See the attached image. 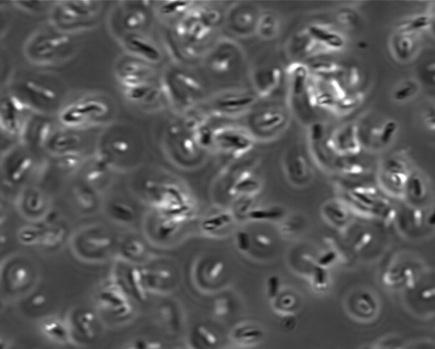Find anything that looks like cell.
Masks as SVG:
<instances>
[{
    "label": "cell",
    "mask_w": 435,
    "mask_h": 349,
    "mask_svg": "<svg viewBox=\"0 0 435 349\" xmlns=\"http://www.w3.org/2000/svg\"><path fill=\"white\" fill-rule=\"evenodd\" d=\"M169 132L172 135H178L181 133V129L177 125H172L170 127Z\"/></svg>",
    "instance_id": "cell-54"
},
{
    "label": "cell",
    "mask_w": 435,
    "mask_h": 349,
    "mask_svg": "<svg viewBox=\"0 0 435 349\" xmlns=\"http://www.w3.org/2000/svg\"><path fill=\"white\" fill-rule=\"evenodd\" d=\"M282 71L277 66H268L257 72L255 75V86L261 95H268L280 86Z\"/></svg>",
    "instance_id": "cell-2"
},
{
    "label": "cell",
    "mask_w": 435,
    "mask_h": 349,
    "mask_svg": "<svg viewBox=\"0 0 435 349\" xmlns=\"http://www.w3.org/2000/svg\"><path fill=\"white\" fill-rule=\"evenodd\" d=\"M408 192L411 197L416 199L422 198L426 195V186L422 179L419 176H413L409 177L406 182Z\"/></svg>",
    "instance_id": "cell-14"
},
{
    "label": "cell",
    "mask_w": 435,
    "mask_h": 349,
    "mask_svg": "<svg viewBox=\"0 0 435 349\" xmlns=\"http://www.w3.org/2000/svg\"><path fill=\"white\" fill-rule=\"evenodd\" d=\"M282 215L281 210H255L250 212L249 217L254 220H271L281 218Z\"/></svg>",
    "instance_id": "cell-21"
},
{
    "label": "cell",
    "mask_w": 435,
    "mask_h": 349,
    "mask_svg": "<svg viewBox=\"0 0 435 349\" xmlns=\"http://www.w3.org/2000/svg\"><path fill=\"white\" fill-rule=\"evenodd\" d=\"M10 104H11V107H13V109L16 111H22L23 109V107H24L22 102L18 98H17V97H12L11 101H10Z\"/></svg>",
    "instance_id": "cell-51"
},
{
    "label": "cell",
    "mask_w": 435,
    "mask_h": 349,
    "mask_svg": "<svg viewBox=\"0 0 435 349\" xmlns=\"http://www.w3.org/2000/svg\"><path fill=\"white\" fill-rule=\"evenodd\" d=\"M326 211L330 216V218L337 223H342L347 218V213L345 212L344 209H342V207L338 204L337 205L336 204H330L326 207Z\"/></svg>",
    "instance_id": "cell-27"
},
{
    "label": "cell",
    "mask_w": 435,
    "mask_h": 349,
    "mask_svg": "<svg viewBox=\"0 0 435 349\" xmlns=\"http://www.w3.org/2000/svg\"><path fill=\"white\" fill-rule=\"evenodd\" d=\"M69 43V38L66 36L51 37L37 45V51L40 55H50L55 49L64 46Z\"/></svg>",
    "instance_id": "cell-12"
},
{
    "label": "cell",
    "mask_w": 435,
    "mask_h": 349,
    "mask_svg": "<svg viewBox=\"0 0 435 349\" xmlns=\"http://www.w3.org/2000/svg\"><path fill=\"white\" fill-rule=\"evenodd\" d=\"M282 299L283 300H282V305H283L282 308L284 309H288L294 305V298L293 297L287 296V297H283Z\"/></svg>",
    "instance_id": "cell-52"
},
{
    "label": "cell",
    "mask_w": 435,
    "mask_h": 349,
    "mask_svg": "<svg viewBox=\"0 0 435 349\" xmlns=\"http://www.w3.org/2000/svg\"><path fill=\"white\" fill-rule=\"evenodd\" d=\"M283 114L277 111H266L260 113L255 119V123L258 129L265 131H270L277 129L284 123Z\"/></svg>",
    "instance_id": "cell-9"
},
{
    "label": "cell",
    "mask_w": 435,
    "mask_h": 349,
    "mask_svg": "<svg viewBox=\"0 0 435 349\" xmlns=\"http://www.w3.org/2000/svg\"><path fill=\"white\" fill-rule=\"evenodd\" d=\"M296 318L293 316V315H288V316L285 317L283 320H282V324H283V327L286 328V329H288V330H291V329H293L294 326H295L296 324Z\"/></svg>",
    "instance_id": "cell-49"
},
{
    "label": "cell",
    "mask_w": 435,
    "mask_h": 349,
    "mask_svg": "<svg viewBox=\"0 0 435 349\" xmlns=\"http://www.w3.org/2000/svg\"><path fill=\"white\" fill-rule=\"evenodd\" d=\"M255 245H257V247L259 248H268L272 245V240L270 237L267 236L266 234H257L254 237Z\"/></svg>",
    "instance_id": "cell-42"
},
{
    "label": "cell",
    "mask_w": 435,
    "mask_h": 349,
    "mask_svg": "<svg viewBox=\"0 0 435 349\" xmlns=\"http://www.w3.org/2000/svg\"><path fill=\"white\" fill-rule=\"evenodd\" d=\"M198 141L203 146H209L214 140V135L208 128H202L198 132Z\"/></svg>",
    "instance_id": "cell-37"
},
{
    "label": "cell",
    "mask_w": 435,
    "mask_h": 349,
    "mask_svg": "<svg viewBox=\"0 0 435 349\" xmlns=\"http://www.w3.org/2000/svg\"><path fill=\"white\" fill-rule=\"evenodd\" d=\"M51 132V125L49 123H43L39 127V131H38V135H37V140H38V144L39 146H42L43 144L46 143L48 140L49 135Z\"/></svg>",
    "instance_id": "cell-34"
},
{
    "label": "cell",
    "mask_w": 435,
    "mask_h": 349,
    "mask_svg": "<svg viewBox=\"0 0 435 349\" xmlns=\"http://www.w3.org/2000/svg\"><path fill=\"white\" fill-rule=\"evenodd\" d=\"M144 21H145V15L143 14L142 12H137L127 17L125 20V25L127 26V28H135L139 27Z\"/></svg>",
    "instance_id": "cell-35"
},
{
    "label": "cell",
    "mask_w": 435,
    "mask_h": 349,
    "mask_svg": "<svg viewBox=\"0 0 435 349\" xmlns=\"http://www.w3.org/2000/svg\"><path fill=\"white\" fill-rule=\"evenodd\" d=\"M429 18L425 17H418V18L413 20L412 22H409L408 24H405L403 26V29H401L400 32L402 33H410L412 31L420 30L421 28H426L427 25H429Z\"/></svg>",
    "instance_id": "cell-24"
},
{
    "label": "cell",
    "mask_w": 435,
    "mask_h": 349,
    "mask_svg": "<svg viewBox=\"0 0 435 349\" xmlns=\"http://www.w3.org/2000/svg\"><path fill=\"white\" fill-rule=\"evenodd\" d=\"M113 150H115L118 154H125L129 150V146L127 142L123 140H117L113 142L112 144Z\"/></svg>",
    "instance_id": "cell-47"
},
{
    "label": "cell",
    "mask_w": 435,
    "mask_h": 349,
    "mask_svg": "<svg viewBox=\"0 0 435 349\" xmlns=\"http://www.w3.org/2000/svg\"><path fill=\"white\" fill-rule=\"evenodd\" d=\"M236 56L237 55L235 50L229 46L222 47L214 53L211 64L217 71H227L232 66Z\"/></svg>",
    "instance_id": "cell-8"
},
{
    "label": "cell",
    "mask_w": 435,
    "mask_h": 349,
    "mask_svg": "<svg viewBox=\"0 0 435 349\" xmlns=\"http://www.w3.org/2000/svg\"><path fill=\"white\" fill-rule=\"evenodd\" d=\"M149 91H150V89L145 87V86H138V87L129 90V96L131 99L140 100L142 98H145L147 94L149 93Z\"/></svg>",
    "instance_id": "cell-38"
},
{
    "label": "cell",
    "mask_w": 435,
    "mask_h": 349,
    "mask_svg": "<svg viewBox=\"0 0 435 349\" xmlns=\"http://www.w3.org/2000/svg\"><path fill=\"white\" fill-rule=\"evenodd\" d=\"M186 6H187V4L182 3V2H173V3L167 4L164 7H162V12L172 13L175 11H182V10H185Z\"/></svg>",
    "instance_id": "cell-43"
},
{
    "label": "cell",
    "mask_w": 435,
    "mask_h": 349,
    "mask_svg": "<svg viewBox=\"0 0 435 349\" xmlns=\"http://www.w3.org/2000/svg\"><path fill=\"white\" fill-rule=\"evenodd\" d=\"M328 284V276L324 267L316 266L313 270L312 285L317 291H322Z\"/></svg>",
    "instance_id": "cell-18"
},
{
    "label": "cell",
    "mask_w": 435,
    "mask_h": 349,
    "mask_svg": "<svg viewBox=\"0 0 435 349\" xmlns=\"http://www.w3.org/2000/svg\"><path fill=\"white\" fill-rule=\"evenodd\" d=\"M413 42L408 36L402 35L395 43V50L399 57H407L413 49Z\"/></svg>",
    "instance_id": "cell-19"
},
{
    "label": "cell",
    "mask_w": 435,
    "mask_h": 349,
    "mask_svg": "<svg viewBox=\"0 0 435 349\" xmlns=\"http://www.w3.org/2000/svg\"><path fill=\"white\" fill-rule=\"evenodd\" d=\"M252 15L250 14V13H246V12H244V13H239L236 17H235V24L238 26L239 28H245V27H249L251 24H252Z\"/></svg>",
    "instance_id": "cell-39"
},
{
    "label": "cell",
    "mask_w": 435,
    "mask_h": 349,
    "mask_svg": "<svg viewBox=\"0 0 435 349\" xmlns=\"http://www.w3.org/2000/svg\"><path fill=\"white\" fill-rule=\"evenodd\" d=\"M262 329L252 325H242L233 330L232 339L241 345H250L263 338Z\"/></svg>",
    "instance_id": "cell-6"
},
{
    "label": "cell",
    "mask_w": 435,
    "mask_h": 349,
    "mask_svg": "<svg viewBox=\"0 0 435 349\" xmlns=\"http://www.w3.org/2000/svg\"><path fill=\"white\" fill-rule=\"evenodd\" d=\"M235 245L241 251H247L251 247L249 234L245 231H239L235 235Z\"/></svg>",
    "instance_id": "cell-29"
},
{
    "label": "cell",
    "mask_w": 435,
    "mask_h": 349,
    "mask_svg": "<svg viewBox=\"0 0 435 349\" xmlns=\"http://www.w3.org/2000/svg\"><path fill=\"white\" fill-rule=\"evenodd\" d=\"M372 235L369 233H364V234H361L358 239H356V243H355L356 250H361L363 248L367 247V245H369L371 241H372Z\"/></svg>",
    "instance_id": "cell-40"
},
{
    "label": "cell",
    "mask_w": 435,
    "mask_h": 349,
    "mask_svg": "<svg viewBox=\"0 0 435 349\" xmlns=\"http://www.w3.org/2000/svg\"><path fill=\"white\" fill-rule=\"evenodd\" d=\"M253 102L254 98L252 96H228L219 100L218 105L224 110L234 111L252 105Z\"/></svg>",
    "instance_id": "cell-10"
},
{
    "label": "cell",
    "mask_w": 435,
    "mask_h": 349,
    "mask_svg": "<svg viewBox=\"0 0 435 349\" xmlns=\"http://www.w3.org/2000/svg\"><path fill=\"white\" fill-rule=\"evenodd\" d=\"M181 149L185 154L187 155H192L194 154L195 144L193 141L190 138H185L181 143Z\"/></svg>",
    "instance_id": "cell-46"
},
{
    "label": "cell",
    "mask_w": 435,
    "mask_h": 349,
    "mask_svg": "<svg viewBox=\"0 0 435 349\" xmlns=\"http://www.w3.org/2000/svg\"><path fill=\"white\" fill-rule=\"evenodd\" d=\"M340 22H342L344 25H354L357 22L358 17L354 11H350V10H342L340 11L339 14L337 16Z\"/></svg>",
    "instance_id": "cell-32"
},
{
    "label": "cell",
    "mask_w": 435,
    "mask_h": 349,
    "mask_svg": "<svg viewBox=\"0 0 435 349\" xmlns=\"http://www.w3.org/2000/svg\"><path fill=\"white\" fill-rule=\"evenodd\" d=\"M231 217L229 214H221L209 218L203 223V228L208 231H214L230 223Z\"/></svg>",
    "instance_id": "cell-17"
},
{
    "label": "cell",
    "mask_w": 435,
    "mask_h": 349,
    "mask_svg": "<svg viewBox=\"0 0 435 349\" xmlns=\"http://www.w3.org/2000/svg\"><path fill=\"white\" fill-rule=\"evenodd\" d=\"M223 269H224V264L222 263L221 261H216L208 270L207 274L208 278L210 280H215L219 277Z\"/></svg>",
    "instance_id": "cell-41"
},
{
    "label": "cell",
    "mask_w": 435,
    "mask_h": 349,
    "mask_svg": "<svg viewBox=\"0 0 435 349\" xmlns=\"http://www.w3.org/2000/svg\"><path fill=\"white\" fill-rule=\"evenodd\" d=\"M278 26L277 17L271 13H266L260 17L257 23V30L262 37L272 38L277 34Z\"/></svg>",
    "instance_id": "cell-11"
},
{
    "label": "cell",
    "mask_w": 435,
    "mask_h": 349,
    "mask_svg": "<svg viewBox=\"0 0 435 349\" xmlns=\"http://www.w3.org/2000/svg\"><path fill=\"white\" fill-rule=\"evenodd\" d=\"M33 164V160L29 157L22 158V160H20L14 168V170L11 172V178L13 181H19L20 179L22 178V176H24L26 171H28L30 169Z\"/></svg>",
    "instance_id": "cell-22"
},
{
    "label": "cell",
    "mask_w": 435,
    "mask_h": 349,
    "mask_svg": "<svg viewBox=\"0 0 435 349\" xmlns=\"http://www.w3.org/2000/svg\"><path fill=\"white\" fill-rule=\"evenodd\" d=\"M101 175H102V171H92V172L89 175V178H90V180H96V178H99V177L101 176Z\"/></svg>",
    "instance_id": "cell-55"
},
{
    "label": "cell",
    "mask_w": 435,
    "mask_h": 349,
    "mask_svg": "<svg viewBox=\"0 0 435 349\" xmlns=\"http://www.w3.org/2000/svg\"><path fill=\"white\" fill-rule=\"evenodd\" d=\"M416 90V85H414L413 83H406L404 84L399 90H397L394 94V98L399 101H404L413 96Z\"/></svg>",
    "instance_id": "cell-26"
},
{
    "label": "cell",
    "mask_w": 435,
    "mask_h": 349,
    "mask_svg": "<svg viewBox=\"0 0 435 349\" xmlns=\"http://www.w3.org/2000/svg\"><path fill=\"white\" fill-rule=\"evenodd\" d=\"M396 123L394 121H389L383 126L380 134V142L383 145H387L393 139L394 133L397 130Z\"/></svg>",
    "instance_id": "cell-25"
},
{
    "label": "cell",
    "mask_w": 435,
    "mask_h": 349,
    "mask_svg": "<svg viewBox=\"0 0 435 349\" xmlns=\"http://www.w3.org/2000/svg\"><path fill=\"white\" fill-rule=\"evenodd\" d=\"M356 308L359 318L365 320L374 319L379 312V302L375 295L371 292H363L359 293L355 301Z\"/></svg>",
    "instance_id": "cell-3"
},
{
    "label": "cell",
    "mask_w": 435,
    "mask_h": 349,
    "mask_svg": "<svg viewBox=\"0 0 435 349\" xmlns=\"http://www.w3.org/2000/svg\"><path fill=\"white\" fill-rule=\"evenodd\" d=\"M214 139L221 148L234 154L245 153L252 145L249 138L246 137V135L230 130L219 132L216 135H214Z\"/></svg>",
    "instance_id": "cell-1"
},
{
    "label": "cell",
    "mask_w": 435,
    "mask_h": 349,
    "mask_svg": "<svg viewBox=\"0 0 435 349\" xmlns=\"http://www.w3.org/2000/svg\"><path fill=\"white\" fill-rule=\"evenodd\" d=\"M26 88L32 92L33 95L39 96L46 101H53L56 97V94L51 89L47 88L43 86H39V84L33 82V81H28L26 82Z\"/></svg>",
    "instance_id": "cell-16"
},
{
    "label": "cell",
    "mask_w": 435,
    "mask_h": 349,
    "mask_svg": "<svg viewBox=\"0 0 435 349\" xmlns=\"http://www.w3.org/2000/svg\"><path fill=\"white\" fill-rule=\"evenodd\" d=\"M142 66L135 62H129L123 66V72L127 75H136L141 72Z\"/></svg>",
    "instance_id": "cell-44"
},
{
    "label": "cell",
    "mask_w": 435,
    "mask_h": 349,
    "mask_svg": "<svg viewBox=\"0 0 435 349\" xmlns=\"http://www.w3.org/2000/svg\"><path fill=\"white\" fill-rule=\"evenodd\" d=\"M176 79L179 82H181L186 88L191 91H197L200 90V85L197 82V80L193 78L190 77L188 75H184V74H177L176 75Z\"/></svg>",
    "instance_id": "cell-30"
},
{
    "label": "cell",
    "mask_w": 435,
    "mask_h": 349,
    "mask_svg": "<svg viewBox=\"0 0 435 349\" xmlns=\"http://www.w3.org/2000/svg\"><path fill=\"white\" fill-rule=\"evenodd\" d=\"M286 166L289 176L295 180H304L309 176V166L306 157L298 149L289 153Z\"/></svg>",
    "instance_id": "cell-4"
},
{
    "label": "cell",
    "mask_w": 435,
    "mask_h": 349,
    "mask_svg": "<svg viewBox=\"0 0 435 349\" xmlns=\"http://www.w3.org/2000/svg\"><path fill=\"white\" fill-rule=\"evenodd\" d=\"M77 110L85 115L87 113H96L98 115H103L107 112V107L101 102H90L83 105H77Z\"/></svg>",
    "instance_id": "cell-23"
},
{
    "label": "cell",
    "mask_w": 435,
    "mask_h": 349,
    "mask_svg": "<svg viewBox=\"0 0 435 349\" xmlns=\"http://www.w3.org/2000/svg\"><path fill=\"white\" fill-rule=\"evenodd\" d=\"M83 117L84 115L79 110H77V108H75L66 111L62 116V119L66 124H77L82 121Z\"/></svg>",
    "instance_id": "cell-31"
},
{
    "label": "cell",
    "mask_w": 435,
    "mask_h": 349,
    "mask_svg": "<svg viewBox=\"0 0 435 349\" xmlns=\"http://www.w3.org/2000/svg\"><path fill=\"white\" fill-rule=\"evenodd\" d=\"M309 33L315 41L326 44L331 49L338 50L344 45V39H342L341 35L320 26H310L309 28Z\"/></svg>",
    "instance_id": "cell-5"
},
{
    "label": "cell",
    "mask_w": 435,
    "mask_h": 349,
    "mask_svg": "<svg viewBox=\"0 0 435 349\" xmlns=\"http://www.w3.org/2000/svg\"><path fill=\"white\" fill-rule=\"evenodd\" d=\"M230 311V304L226 298L217 300L214 304V314L218 317L225 316Z\"/></svg>",
    "instance_id": "cell-33"
},
{
    "label": "cell",
    "mask_w": 435,
    "mask_h": 349,
    "mask_svg": "<svg viewBox=\"0 0 435 349\" xmlns=\"http://www.w3.org/2000/svg\"><path fill=\"white\" fill-rule=\"evenodd\" d=\"M197 338L203 343V346L211 348L217 344V337L214 333L211 332L204 326H199L196 330Z\"/></svg>",
    "instance_id": "cell-20"
},
{
    "label": "cell",
    "mask_w": 435,
    "mask_h": 349,
    "mask_svg": "<svg viewBox=\"0 0 435 349\" xmlns=\"http://www.w3.org/2000/svg\"><path fill=\"white\" fill-rule=\"evenodd\" d=\"M110 160H111V156H110L109 154H107V153H103V154H101L99 155L97 163H98L99 165L104 167V166H106L110 162Z\"/></svg>",
    "instance_id": "cell-50"
},
{
    "label": "cell",
    "mask_w": 435,
    "mask_h": 349,
    "mask_svg": "<svg viewBox=\"0 0 435 349\" xmlns=\"http://www.w3.org/2000/svg\"><path fill=\"white\" fill-rule=\"evenodd\" d=\"M335 148L347 154L357 152L359 145L355 127H346L337 134L335 139Z\"/></svg>",
    "instance_id": "cell-7"
},
{
    "label": "cell",
    "mask_w": 435,
    "mask_h": 349,
    "mask_svg": "<svg viewBox=\"0 0 435 349\" xmlns=\"http://www.w3.org/2000/svg\"><path fill=\"white\" fill-rule=\"evenodd\" d=\"M62 164H63V166L66 168L74 167L77 165V160L74 158H65L62 160Z\"/></svg>",
    "instance_id": "cell-53"
},
{
    "label": "cell",
    "mask_w": 435,
    "mask_h": 349,
    "mask_svg": "<svg viewBox=\"0 0 435 349\" xmlns=\"http://www.w3.org/2000/svg\"><path fill=\"white\" fill-rule=\"evenodd\" d=\"M77 142V139L73 136H66V135H62L55 139L54 142V147L55 149H64L66 147L71 146L76 144Z\"/></svg>",
    "instance_id": "cell-36"
},
{
    "label": "cell",
    "mask_w": 435,
    "mask_h": 349,
    "mask_svg": "<svg viewBox=\"0 0 435 349\" xmlns=\"http://www.w3.org/2000/svg\"><path fill=\"white\" fill-rule=\"evenodd\" d=\"M281 288L280 280L277 276H271L267 281V286H266V292L269 298L275 299L278 296Z\"/></svg>",
    "instance_id": "cell-28"
},
{
    "label": "cell",
    "mask_w": 435,
    "mask_h": 349,
    "mask_svg": "<svg viewBox=\"0 0 435 349\" xmlns=\"http://www.w3.org/2000/svg\"><path fill=\"white\" fill-rule=\"evenodd\" d=\"M324 135V127L320 124H315L311 129V138L313 140L320 141Z\"/></svg>",
    "instance_id": "cell-48"
},
{
    "label": "cell",
    "mask_w": 435,
    "mask_h": 349,
    "mask_svg": "<svg viewBox=\"0 0 435 349\" xmlns=\"http://www.w3.org/2000/svg\"><path fill=\"white\" fill-rule=\"evenodd\" d=\"M293 93L295 96H301L306 87L308 71L305 66L298 65L293 71Z\"/></svg>",
    "instance_id": "cell-13"
},
{
    "label": "cell",
    "mask_w": 435,
    "mask_h": 349,
    "mask_svg": "<svg viewBox=\"0 0 435 349\" xmlns=\"http://www.w3.org/2000/svg\"><path fill=\"white\" fill-rule=\"evenodd\" d=\"M130 44L135 49H137L139 51L142 53L143 55H145L146 57L151 59V60L156 61L160 58L158 50H156L153 46H151V44L143 41L142 39H139V38H132L130 39Z\"/></svg>",
    "instance_id": "cell-15"
},
{
    "label": "cell",
    "mask_w": 435,
    "mask_h": 349,
    "mask_svg": "<svg viewBox=\"0 0 435 349\" xmlns=\"http://www.w3.org/2000/svg\"><path fill=\"white\" fill-rule=\"evenodd\" d=\"M335 258H336V254L334 253L333 251H328L320 257L318 261V266L322 267H326L330 265Z\"/></svg>",
    "instance_id": "cell-45"
}]
</instances>
